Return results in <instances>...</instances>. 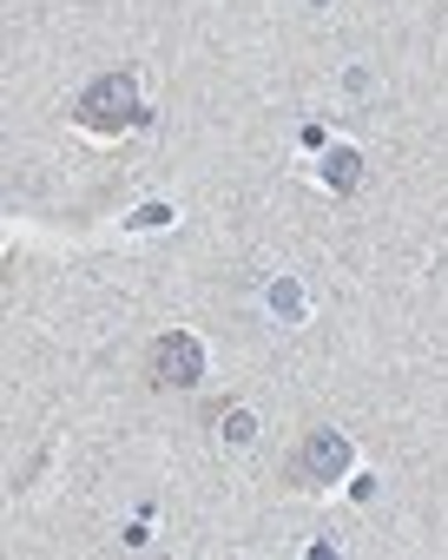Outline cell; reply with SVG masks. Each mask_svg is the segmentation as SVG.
I'll list each match as a JSON object with an SVG mask.
<instances>
[{"label": "cell", "instance_id": "1", "mask_svg": "<svg viewBox=\"0 0 448 560\" xmlns=\"http://www.w3.org/2000/svg\"><path fill=\"white\" fill-rule=\"evenodd\" d=\"M73 119H80L86 132H99V139H119V132H132V126H145L152 113H145V100H139V86H132V73H106V80H93V86L80 93V106H73Z\"/></svg>", "mask_w": 448, "mask_h": 560}, {"label": "cell", "instance_id": "4", "mask_svg": "<svg viewBox=\"0 0 448 560\" xmlns=\"http://www.w3.org/2000/svg\"><path fill=\"white\" fill-rule=\"evenodd\" d=\"M330 185H337V191L356 185V152H330Z\"/></svg>", "mask_w": 448, "mask_h": 560}, {"label": "cell", "instance_id": "2", "mask_svg": "<svg viewBox=\"0 0 448 560\" xmlns=\"http://www.w3.org/2000/svg\"><path fill=\"white\" fill-rule=\"evenodd\" d=\"M198 376H204V343H198V337H185V330L152 337V383H165V389H191Z\"/></svg>", "mask_w": 448, "mask_h": 560}, {"label": "cell", "instance_id": "3", "mask_svg": "<svg viewBox=\"0 0 448 560\" xmlns=\"http://www.w3.org/2000/svg\"><path fill=\"white\" fill-rule=\"evenodd\" d=\"M304 475L310 481H343L350 475V442L337 435V429H310V442H304Z\"/></svg>", "mask_w": 448, "mask_h": 560}]
</instances>
